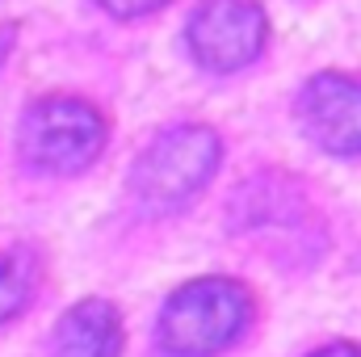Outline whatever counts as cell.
<instances>
[{
    "instance_id": "obj_6",
    "label": "cell",
    "mask_w": 361,
    "mask_h": 357,
    "mask_svg": "<svg viewBox=\"0 0 361 357\" xmlns=\"http://www.w3.org/2000/svg\"><path fill=\"white\" fill-rule=\"evenodd\" d=\"M122 324L109 303H80L63 315L55 332V357H118Z\"/></svg>"
},
{
    "instance_id": "obj_8",
    "label": "cell",
    "mask_w": 361,
    "mask_h": 357,
    "mask_svg": "<svg viewBox=\"0 0 361 357\" xmlns=\"http://www.w3.org/2000/svg\"><path fill=\"white\" fill-rule=\"evenodd\" d=\"M109 13H118V17H139V13H147V8H160L164 0H101Z\"/></svg>"
},
{
    "instance_id": "obj_3",
    "label": "cell",
    "mask_w": 361,
    "mask_h": 357,
    "mask_svg": "<svg viewBox=\"0 0 361 357\" xmlns=\"http://www.w3.org/2000/svg\"><path fill=\"white\" fill-rule=\"evenodd\" d=\"M105 143V122L101 114L76 101V97H51L38 101L25 118V156L38 169L51 173H76L92 164V156Z\"/></svg>"
},
{
    "instance_id": "obj_9",
    "label": "cell",
    "mask_w": 361,
    "mask_h": 357,
    "mask_svg": "<svg viewBox=\"0 0 361 357\" xmlns=\"http://www.w3.org/2000/svg\"><path fill=\"white\" fill-rule=\"evenodd\" d=\"M315 357H361L357 345H328V349H319Z\"/></svg>"
},
{
    "instance_id": "obj_5",
    "label": "cell",
    "mask_w": 361,
    "mask_h": 357,
    "mask_svg": "<svg viewBox=\"0 0 361 357\" xmlns=\"http://www.w3.org/2000/svg\"><path fill=\"white\" fill-rule=\"evenodd\" d=\"M302 118L324 147L341 156L361 152V80L332 72L315 76L302 89Z\"/></svg>"
},
{
    "instance_id": "obj_7",
    "label": "cell",
    "mask_w": 361,
    "mask_h": 357,
    "mask_svg": "<svg viewBox=\"0 0 361 357\" xmlns=\"http://www.w3.org/2000/svg\"><path fill=\"white\" fill-rule=\"evenodd\" d=\"M34 286V257L30 253H0V320L17 315Z\"/></svg>"
},
{
    "instance_id": "obj_10",
    "label": "cell",
    "mask_w": 361,
    "mask_h": 357,
    "mask_svg": "<svg viewBox=\"0 0 361 357\" xmlns=\"http://www.w3.org/2000/svg\"><path fill=\"white\" fill-rule=\"evenodd\" d=\"M8 47H13V30H4V25H0V63H4V55H8Z\"/></svg>"
},
{
    "instance_id": "obj_1",
    "label": "cell",
    "mask_w": 361,
    "mask_h": 357,
    "mask_svg": "<svg viewBox=\"0 0 361 357\" xmlns=\"http://www.w3.org/2000/svg\"><path fill=\"white\" fill-rule=\"evenodd\" d=\"M248 324V290L227 277H197L180 286L160 315L164 349L185 357H206L240 337Z\"/></svg>"
},
{
    "instance_id": "obj_4",
    "label": "cell",
    "mask_w": 361,
    "mask_h": 357,
    "mask_svg": "<svg viewBox=\"0 0 361 357\" xmlns=\"http://www.w3.org/2000/svg\"><path fill=\"white\" fill-rule=\"evenodd\" d=\"M193 55L214 72H235L265 47V13L252 0H206L189 21Z\"/></svg>"
},
{
    "instance_id": "obj_2",
    "label": "cell",
    "mask_w": 361,
    "mask_h": 357,
    "mask_svg": "<svg viewBox=\"0 0 361 357\" xmlns=\"http://www.w3.org/2000/svg\"><path fill=\"white\" fill-rule=\"evenodd\" d=\"M219 164V139L206 126H180L160 135L135 169V189L152 210H173Z\"/></svg>"
}]
</instances>
